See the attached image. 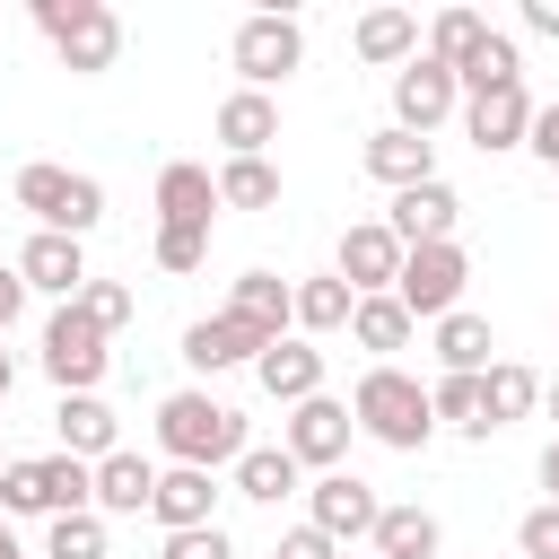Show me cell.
I'll list each match as a JSON object with an SVG mask.
<instances>
[{"label":"cell","instance_id":"obj_51","mask_svg":"<svg viewBox=\"0 0 559 559\" xmlns=\"http://www.w3.org/2000/svg\"><path fill=\"white\" fill-rule=\"evenodd\" d=\"M367 559H376V550H367Z\"/></svg>","mask_w":559,"mask_h":559},{"label":"cell","instance_id":"obj_17","mask_svg":"<svg viewBox=\"0 0 559 559\" xmlns=\"http://www.w3.org/2000/svg\"><path fill=\"white\" fill-rule=\"evenodd\" d=\"M253 384H262L271 402H288V411H297V402H314V393H323V349H314V341H297V332H280V341L253 358Z\"/></svg>","mask_w":559,"mask_h":559},{"label":"cell","instance_id":"obj_40","mask_svg":"<svg viewBox=\"0 0 559 559\" xmlns=\"http://www.w3.org/2000/svg\"><path fill=\"white\" fill-rule=\"evenodd\" d=\"M157 559H236V542H227V524H192V533H166Z\"/></svg>","mask_w":559,"mask_h":559},{"label":"cell","instance_id":"obj_42","mask_svg":"<svg viewBox=\"0 0 559 559\" xmlns=\"http://www.w3.org/2000/svg\"><path fill=\"white\" fill-rule=\"evenodd\" d=\"M524 148H533V157L559 175V105H533V131H524Z\"/></svg>","mask_w":559,"mask_h":559},{"label":"cell","instance_id":"obj_8","mask_svg":"<svg viewBox=\"0 0 559 559\" xmlns=\"http://www.w3.org/2000/svg\"><path fill=\"white\" fill-rule=\"evenodd\" d=\"M44 376L61 384V393H96L105 384V367H114V349H105V332L87 323V306L70 297V306H52V323H44Z\"/></svg>","mask_w":559,"mask_h":559},{"label":"cell","instance_id":"obj_43","mask_svg":"<svg viewBox=\"0 0 559 559\" xmlns=\"http://www.w3.org/2000/svg\"><path fill=\"white\" fill-rule=\"evenodd\" d=\"M17 314H26V280H17V262H0V341H9Z\"/></svg>","mask_w":559,"mask_h":559},{"label":"cell","instance_id":"obj_12","mask_svg":"<svg viewBox=\"0 0 559 559\" xmlns=\"http://www.w3.org/2000/svg\"><path fill=\"white\" fill-rule=\"evenodd\" d=\"M393 271H402V245H393V227H384V218H358V227H341L332 280H341L349 297H393Z\"/></svg>","mask_w":559,"mask_h":559},{"label":"cell","instance_id":"obj_45","mask_svg":"<svg viewBox=\"0 0 559 559\" xmlns=\"http://www.w3.org/2000/svg\"><path fill=\"white\" fill-rule=\"evenodd\" d=\"M533 472H542V498H550V507H559V437H550V445H542V463H533Z\"/></svg>","mask_w":559,"mask_h":559},{"label":"cell","instance_id":"obj_39","mask_svg":"<svg viewBox=\"0 0 559 559\" xmlns=\"http://www.w3.org/2000/svg\"><path fill=\"white\" fill-rule=\"evenodd\" d=\"M515 559H559V507H550V498L515 524Z\"/></svg>","mask_w":559,"mask_h":559},{"label":"cell","instance_id":"obj_10","mask_svg":"<svg viewBox=\"0 0 559 559\" xmlns=\"http://www.w3.org/2000/svg\"><path fill=\"white\" fill-rule=\"evenodd\" d=\"M349 437H358V419H349V402H332V393L297 402V411H288V428H280V445L297 454V472H341Z\"/></svg>","mask_w":559,"mask_h":559},{"label":"cell","instance_id":"obj_2","mask_svg":"<svg viewBox=\"0 0 559 559\" xmlns=\"http://www.w3.org/2000/svg\"><path fill=\"white\" fill-rule=\"evenodd\" d=\"M349 419H358V437H376V445H393V454H419V445L437 437L428 384L402 376V367H367L358 393H349Z\"/></svg>","mask_w":559,"mask_h":559},{"label":"cell","instance_id":"obj_13","mask_svg":"<svg viewBox=\"0 0 559 559\" xmlns=\"http://www.w3.org/2000/svg\"><path fill=\"white\" fill-rule=\"evenodd\" d=\"M454 218H463V192H454L445 175H428V183L393 192V210H384V227H393V245H402V253H411V245H454Z\"/></svg>","mask_w":559,"mask_h":559},{"label":"cell","instance_id":"obj_15","mask_svg":"<svg viewBox=\"0 0 559 559\" xmlns=\"http://www.w3.org/2000/svg\"><path fill=\"white\" fill-rule=\"evenodd\" d=\"M218 472H192V463H166L157 472V489H148V515H157V533H192V524H218Z\"/></svg>","mask_w":559,"mask_h":559},{"label":"cell","instance_id":"obj_47","mask_svg":"<svg viewBox=\"0 0 559 559\" xmlns=\"http://www.w3.org/2000/svg\"><path fill=\"white\" fill-rule=\"evenodd\" d=\"M542 411H550V419H559V376H550V384H542Z\"/></svg>","mask_w":559,"mask_h":559},{"label":"cell","instance_id":"obj_1","mask_svg":"<svg viewBox=\"0 0 559 559\" xmlns=\"http://www.w3.org/2000/svg\"><path fill=\"white\" fill-rule=\"evenodd\" d=\"M157 445H166V463L218 472V463H236V454H245V411H236V402H218L210 384H183V393H166V402H157Z\"/></svg>","mask_w":559,"mask_h":559},{"label":"cell","instance_id":"obj_44","mask_svg":"<svg viewBox=\"0 0 559 559\" xmlns=\"http://www.w3.org/2000/svg\"><path fill=\"white\" fill-rule=\"evenodd\" d=\"M524 26H533V35H550V44H559V0H524Z\"/></svg>","mask_w":559,"mask_h":559},{"label":"cell","instance_id":"obj_24","mask_svg":"<svg viewBox=\"0 0 559 559\" xmlns=\"http://www.w3.org/2000/svg\"><path fill=\"white\" fill-rule=\"evenodd\" d=\"M376 559H445V524L419 507V498H402V507H384L376 515Z\"/></svg>","mask_w":559,"mask_h":559},{"label":"cell","instance_id":"obj_50","mask_svg":"<svg viewBox=\"0 0 559 559\" xmlns=\"http://www.w3.org/2000/svg\"><path fill=\"white\" fill-rule=\"evenodd\" d=\"M0 472H9V454H0Z\"/></svg>","mask_w":559,"mask_h":559},{"label":"cell","instance_id":"obj_26","mask_svg":"<svg viewBox=\"0 0 559 559\" xmlns=\"http://www.w3.org/2000/svg\"><path fill=\"white\" fill-rule=\"evenodd\" d=\"M227 472H236L227 489H236V498H253V507H280V498H297V480H306L288 445H245Z\"/></svg>","mask_w":559,"mask_h":559},{"label":"cell","instance_id":"obj_19","mask_svg":"<svg viewBox=\"0 0 559 559\" xmlns=\"http://www.w3.org/2000/svg\"><path fill=\"white\" fill-rule=\"evenodd\" d=\"M524 131H533V96H524V87H498V96H472V105H463V140H472L480 157L524 148Z\"/></svg>","mask_w":559,"mask_h":559},{"label":"cell","instance_id":"obj_27","mask_svg":"<svg viewBox=\"0 0 559 559\" xmlns=\"http://www.w3.org/2000/svg\"><path fill=\"white\" fill-rule=\"evenodd\" d=\"M148 489H157V463H148V454L114 445V454L96 463V515H148Z\"/></svg>","mask_w":559,"mask_h":559},{"label":"cell","instance_id":"obj_34","mask_svg":"<svg viewBox=\"0 0 559 559\" xmlns=\"http://www.w3.org/2000/svg\"><path fill=\"white\" fill-rule=\"evenodd\" d=\"M280 201V166L271 157H227L218 166V210H271Z\"/></svg>","mask_w":559,"mask_h":559},{"label":"cell","instance_id":"obj_3","mask_svg":"<svg viewBox=\"0 0 559 559\" xmlns=\"http://www.w3.org/2000/svg\"><path fill=\"white\" fill-rule=\"evenodd\" d=\"M17 210L35 218V227H52V236H96L105 227V183L96 175H70V166H52V157H35V166H17Z\"/></svg>","mask_w":559,"mask_h":559},{"label":"cell","instance_id":"obj_33","mask_svg":"<svg viewBox=\"0 0 559 559\" xmlns=\"http://www.w3.org/2000/svg\"><path fill=\"white\" fill-rule=\"evenodd\" d=\"M480 35H489V17H480V9H437V17H428V35H419V52H428V61H445V70H463Z\"/></svg>","mask_w":559,"mask_h":559},{"label":"cell","instance_id":"obj_36","mask_svg":"<svg viewBox=\"0 0 559 559\" xmlns=\"http://www.w3.org/2000/svg\"><path fill=\"white\" fill-rule=\"evenodd\" d=\"M44 559H105V515H96V507L52 515V524H44Z\"/></svg>","mask_w":559,"mask_h":559},{"label":"cell","instance_id":"obj_16","mask_svg":"<svg viewBox=\"0 0 559 559\" xmlns=\"http://www.w3.org/2000/svg\"><path fill=\"white\" fill-rule=\"evenodd\" d=\"M271 341L262 332H245L236 314H201V323H183V367L192 376H227V367H253Z\"/></svg>","mask_w":559,"mask_h":559},{"label":"cell","instance_id":"obj_35","mask_svg":"<svg viewBox=\"0 0 559 559\" xmlns=\"http://www.w3.org/2000/svg\"><path fill=\"white\" fill-rule=\"evenodd\" d=\"M428 411H437V428H454V437H489V419H480V376H437V384H428Z\"/></svg>","mask_w":559,"mask_h":559},{"label":"cell","instance_id":"obj_23","mask_svg":"<svg viewBox=\"0 0 559 559\" xmlns=\"http://www.w3.org/2000/svg\"><path fill=\"white\" fill-rule=\"evenodd\" d=\"M349 288L332 280V271H314V280H288V332L297 341H323V332H349Z\"/></svg>","mask_w":559,"mask_h":559},{"label":"cell","instance_id":"obj_20","mask_svg":"<svg viewBox=\"0 0 559 559\" xmlns=\"http://www.w3.org/2000/svg\"><path fill=\"white\" fill-rule=\"evenodd\" d=\"M358 166H367L384 192H411V183H428V175H437V140H419V131H393V122H384V131L358 148Z\"/></svg>","mask_w":559,"mask_h":559},{"label":"cell","instance_id":"obj_49","mask_svg":"<svg viewBox=\"0 0 559 559\" xmlns=\"http://www.w3.org/2000/svg\"><path fill=\"white\" fill-rule=\"evenodd\" d=\"M0 542H9V515H0Z\"/></svg>","mask_w":559,"mask_h":559},{"label":"cell","instance_id":"obj_32","mask_svg":"<svg viewBox=\"0 0 559 559\" xmlns=\"http://www.w3.org/2000/svg\"><path fill=\"white\" fill-rule=\"evenodd\" d=\"M489 349H498L489 314H472V306L437 314V367H445V376H480V367H489Z\"/></svg>","mask_w":559,"mask_h":559},{"label":"cell","instance_id":"obj_11","mask_svg":"<svg viewBox=\"0 0 559 559\" xmlns=\"http://www.w3.org/2000/svg\"><path fill=\"white\" fill-rule=\"evenodd\" d=\"M376 515H384V498H376L358 472H323V480L306 489V524H314L323 542H341V550H349V542H367V533H376Z\"/></svg>","mask_w":559,"mask_h":559},{"label":"cell","instance_id":"obj_30","mask_svg":"<svg viewBox=\"0 0 559 559\" xmlns=\"http://www.w3.org/2000/svg\"><path fill=\"white\" fill-rule=\"evenodd\" d=\"M454 87H463V105H472V96H498V87H524V52H515V35L489 26V35L472 44V61L454 70Z\"/></svg>","mask_w":559,"mask_h":559},{"label":"cell","instance_id":"obj_7","mask_svg":"<svg viewBox=\"0 0 559 559\" xmlns=\"http://www.w3.org/2000/svg\"><path fill=\"white\" fill-rule=\"evenodd\" d=\"M463 288H472V253H463V245H411V253H402V271H393V297H402V314H411V323L454 314V306H463Z\"/></svg>","mask_w":559,"mask_h":559},{"label":"cell","instance_id":"obj_22","mask_svg":"<svg viewBox=\"0 0 559 559\" xmlns=\"http://www.w3.org/2000/svg\"><path fill=\"white\" fill-rule=\"evenodd\" d=\"M271 140H280V105L271 96H253V87L218 96V148L227 157H271Z\"/></svg>","mask_w":559,"mask_h":559},{"label":"cell","instance_id":"obj_14","mask_svg":"<svg viewBox=\"0 0 559 559\" xmlns=\"http://www.w3.org/2000/svg\"><path fill=\"white\" fill-rule=\"evenodd\" d=\"M17 280H26V297L44 288V297H61V306H70V297L87 288V245H79V236H52V227H35V236L17 245Z\"/></svg>","mask_w":559,"mask_h":559},{"label":"cell","instance_id":"obj_25","mask_svg":"<svg viewBox=\"0 0 559 559\" xmlns=\"http://www.w3.org/2000/svg\"><path fill=\"white\" fill-rule=\"evenodd\" d=\"M533 402H542V376H533L524 358H489V367H480V419H489V437L515 428Z\"/></svg>","mask_w":559,"mask_h":559},{"label":"cell","instance_id":"obj_37","mask_svg":"<svg viewBox=\"0 0 559 559\" xmlns=\"http://www.w3.org/2000/svg\"><path fill=\"white\" fill-rule=\"evenodd\" d=\"M79 306H87V323H96L105 341H114V332H122V323L140 314V297H131L122 280H96V271H87V288H79Z\"/></svg>","mask_w":559,"mask_h":559},{"label":"cell","instance_id":"obj_21","mask_svg":"<svg viewBox=\"0 0 559 559\" xmlns=\"http://www.w3.org/2000/svg\"><path fill=\"white\" fill-rule=\"evenodd\" d=\"M210 218H218V175L192 157L157 166V227H210Z\"/></svg>","mask_w":559,"mask_h":559},{"label":"cell","instance_id":"obj_46","mask_svg":"<svg viewBox=\"0 0 559 559\" xmlns=\"http://www.w3.org/2000/svg\"><path fill=\"white\" fill-rule=\"evenodd\" d=\"M9 384H17V358H9V349H0V402H9Z\"/></svg>","mask_w":559,"mask_h":559},{"label":"cell","instance_id":"obj_28","mask_svg":"<svg viewBox=\"0 0 559 559\" xmlns=\"http://www.w3.org/2000/svg\"><path fill=\"white\" fill-rule=\"evenodd\" d=\"M227 314H236L245 332L280 341V332H288V280H280V271H236V288H227Z\"/></svg>","mask_w":559,"mask_h":559},{"label":"cell","instance_id":"obj_18","mask_svg":"<svg viewBox=\"0 0 559 559\" xmlns=\"http://www.w3.org/2000/svg\"><path fill=\"white\" fill-rule=\"evenodd\" d=\"M52 437H61V454L105 463V454L122 445V419H114V402H105V393H61V402H52Z\"/></svg>","mask_w":559,"mask_h":559},{"label":"cell","instance_id":"obj_6","mask_svg":"<svg viewBox=\"0 0 559 559\" xmlns=\"http://www.w3.org/2000/svg\"><path fill=\"white\" fill-rule=\"evenodd\" d=\"M227 61H236V79H245L253 96H271L280 79H297V70H306V26H297L288 9H253V17H236Z\"/></svg>","mask_w":559,"mask_h":559},{"label":"cell","instance_id":"obj_48","mask_svg":"<svg viewBox=\"0 0 559 559\" xmlns=\"http://www.w3.org/2000/svg\"><path fill=\"white\" fill-rule=\"evenodd\" d=\"M0 559H26V550H17V533H9V542H0Z\"/></svg>","mask_w":559,"mask_h":559},{"label":"cell","instance_id":"obj_4","mask_svg":"<svg viewBox=\"0 0 559 559\" xmlns=\"http://www.w3.org/2000/svg\"><path fill=\"white\" fill-rule=\"evenodd\" d=\"M79 507H96V463H79V454H26V463H9L0 472V515H79Z\"/></svg>","mask_w":559,"mask_h":559},{"label":"cell","instance_id":"obj_9","mask_svg":"<svg viewBox=\"0 0 559 559\" xmlns=\"http://www.w3.org/2000/svg\"><path fill=\"white\" fill-rule=\"evenodd\" d=\"M445 114H463V87H454V70L445 61H428V52H411L402 70H393V131H437Z\"/></svg>","mask_w":559,"mask_h":559},{"label":"cell","instance_id":"obj_38","mask_svg":"<svg viewBox=\"0 0 559 559\" xmlns=\"http://www.w3.org/2000/svg\"><path fill=\"white\" fill-rule=\"evenodd\" d=\"M148 253H157V271H175V280H183V271H201V262H210V227H157V236H148Z\"/></svg>","mask_w":559,"mask_h":559},{"label":"cell","instance_id":"obj_41","mask_svg":"<svg viewBox=\"0 0 559 559\" xmlns=\"http://www.w3.org/2000/svg\"><path fill=\"white\" fill-rule=\"evenodd\" d=\"M271 559H349V550H341V542H323V533H314V524H288V533H280V550H271Z\"/></svg>","mask_w":559,"mask_h":559},{"label":"cell","instance_id":"obj_31","mask_svg":"<svg viewBox=\"0 0 559 559\" xmlns=\"http://www.w3.org/2000/svg\"><path fill=\"white\" fill-rule=\"evenodd\" d=\"M411 332H419V323L402 314V297H358V306H349V341H358L376 367H393V349H411Z\"/></svg>","mask_w":559,"mask_h":559},{"label":"cell","instance_id":"obj_29","mask_svg":"<svg viewBox=\"0 0 559 559\" xmlns=\"http://www.w3.org/2000/svg\"><path fill=\"white\" fill-rule=\"evenodd\" d=\"M349 44H358V61H367V70H402V61L419 52V17H411V9H367Z\"/></svg>","mask_w":559,"mask_h":559},{"label":"cell","instance_id":"obj_5","mask_svg":"<svg viewBox=\"0 0 559 559\" xmlns=\"http://www.w3.org/2000/svg\"><path fill=\"white\" fill-rule=\"evenodd\" d=\"M26 9H35L44 44L61 52V70H70V79L114 70V52H122V17H114L105 0H26Z\"/></svg>","mask_w":559,"mask_h":559}]
</instances>
